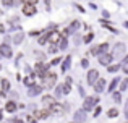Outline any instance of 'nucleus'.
Instances as JSON below:
<instances>
[{"label":"nucleus","mask_w":128,"mask_h":123,"mask_svg":"<svg viewBox=\"0 0 128 123\" xmlns=\"http://www.w3.org/2000/svg\"><path fill=\"white\" fill-rule=\"evenodd\" d=\"M88 54H89V55H96V57H97V55H100L99 45H92V47L89 49V52H88Z\"/></svg>","instance_id":"27"},{"label":"nucleus","mask_w":128,"mask_h":123,"mask_svg":"<svg viewBox=\"0 0 128 123\" xmlns=\"http://www.w3.org/2000/svg\"><path fill=\"white\" fill-rule=\"evenodd\" d=\"M123 62H128V54L125 55V57H123Z\"/></svg>","instance_id":"45"},{"label":"nucleus","mask_w":128,"mask_h":123,"mask_svg":"<svg viewBox=\"0 0 128 123\" xmlns=\"http://www.w3.org/2000/svg\"><path fill=\"white\" fill-rule=\"evenodd\" d=\"M44 91V86H39V84H34V86H31V88L28 89V94L31 96V97H34V96H38V94H41V92Z\"/></svg>","instance_id":"11"},{"label":"nucleus","mask_w":128,"mask_h":123,"mask_svg":"<svg viewBox=\"0 0 128 123\" xmlns=\"http://www.w3.org/2000/svg\"><path fill=\"white\" fill-rule=\"evenodd\" d=\"M86 117H88V114H86L84 109H80V110H76L75 114H73V120H75V122H80V123L84 122Z\"/></svg>","instance_id":"7"},{"label":"nucleus","mask_w":128,"mask_h":123,"mask_svg":"<svg viewBox=\"0 0 128 123\" xmlns=\"http://www.w3.org/2000/svg\"><path fill=\"white\" fill-rule=\"evenodd\" d=\"M112 99L117 102V104H120V102H122V92L120 91H114L112 92Z\"/></svg>","instance_id":"23"},{"label":"nucleus","mask_w":128,"mask_h":123,"mask_svg":"<svg viewBox=\"0 0 128 123\" xmlns=\"http://www.w3.org/2000/svg\"><path fill=\"white\" fill-rule=\"evenodd\" d=\"M55 84H57V75L54 71H49V73H47V76L42 79L44 89H52V88H55Z\"/></svg>","instance_id":"1"},{"label":"nucleus","mask_w":128,"mask_h":123,"mask_svg":"<svg viewBox=\"0 0 128 123\" xmlns=\"http://www.w3.org/2000/svg\"><path fill=\"white\" fill-rule=\"evenodd\" d=\"M6 91H10V81L8 79H2V92L5 94Z\"/></svg>","instance_id":"28"},{"label":"nucleus","mask_w":128,"mask_h":123,"mask_svg":"<svg viewBox=\"0 0 128 123\" xmlns=\"http://www.w3.org/2000/svg\"><path fill=\"white\" fill-rule=\"evenodd\" d=\"M0 32H3V26H0Z\"/></svg>","instance_id":"48"},{"label":"nucleus","mask_w":128,"mask_h":123,"mask_svg":"<svg viewBox=\"0 0 128 123\" xmlns=\"http://www.w3.org/2000/svg\"><path fill=\"white\" fill-rule=\"evenodd\" d=\"M125 50H126V45L123 44V42H117V44H114V52H110V54H112L114 57H117V55L125 54Z\"/></svg>","instance_id":"6"},{"label":"nucleus","mask_w":128,"mask_h":123,"mask_svg":"<svg viewBox=\"0 0 128 123\" xmlns=\"http://www.w3.org/2000/svg\"><path fill=\"white\" fill-rule=\"evenodd\" d=\"M0 118H2V110H0Z\"/></svg>","instance_id":"49"},{"label":"nucleus","mask_w":128,"mask_h":123,"mask_svg":"<svg viewBox=\"0 0 128 123\" xmlns=\"http://www.w3.org/2000/svg\"><path fill=\"white\" fill-rule=\"evenodd\" d=\"M99 78H100V75H99V71H97L96 68L88 70V75H86V83H88L89 86H94V83H96Z\"/></svg>","instance_id":"3"},{"label":"nucleus","mask_w":128,"mask_h":123,"mask_svg":"<svg viewBox=\"0 0 128 123\" xmlns=\"http://www.w3.org/2000/svg\"><path fill=\"white\" fill-rule=\"evenodd\" d=\"M123 26H125V28L128 29V21H125V23H123Z\"/></svg>","instance_id":"46"},{"label":"nucleus","mask_w":128,"mask_h":123,"mask_svg":"<svg viewBox=\"0 0 128 123\" xmlns=\"http://www.w3.org/2000/svg\"><path fill=\"white\" fill-rule=\"evenodd\" d=\"M118 70H122V63H110L107 66V71L109 73H117Z\"/></svg>","instance_id":"18"},{"label":"nucleus","mask_w":128,"mask_h":123,"mask_svg":"<svg viewBox=\"0 0 128 123\" xmlns=\"http://www.w3.org/2000/svg\"><path fill=\"white\" fill-rule=\"evenodd\" d=\"M75 6H76V10H78V11H81V13H84V11H86V10H84V8H83V6H81V5H80V3H76V5H75Z\"/></svg>","instance_id":"41"},{"label":"nucleus","mask_w":128,"mask_h":123,"mask_svg":"<svg viewBox=\"0 0 128 123\" xmlns=\"http://www.w3.org/2000/svg\"><path fill=\"white\" fill-rule=\"evenodd\" d=\"M57 45H58V50H62V52L66 50V49H68V39H66V37H62Z\"/></svg>","instance_id":"19"},{"label":"nucleus","mask_w":128,"mask_h":123,"mask_svg":"<svg viewBox=\"0 0 128 123\" xmlns=\"http://www.w3.org/2000/svg\"><path fill=\"white\" fill-rule=\"evenodd\" d=\"M57 52H58V45H57V44H50L49 54H57Z\"/></svg>","instance_id":"32"},{"label":"nucleus","mask_w":128,"mask_h":123,"mask_svg":"<svg viewBox=\"0 0 128 123\" xmlns=\"http://www.w3.org/2000/svg\"><path fill=\"white\" fill-rule=\"evenodd\" d=\"M42 102L46 105H50V104H54V102H55V99H54L52 96H44V97H42Z\"/></svg>","instance_id":"30"},{"label":"nucleus","mask_w":128,"mask_h":123,"mask_svg":"<svg viewBox=\"0 0 128 123\" xmlns=\"http://www.w3.org/2000/svg\"><path fill=\"white\" fill-rule=\"evenodd\" d=\"M72 123H76V122H72Z\"/></svg>","instance_id":"51"},{"label":"nucleus","mask_w":128,"mask_h":123,"mask_svg":"<svg viewBox=\"0 0 128 123\" xmlns=\"http://www.w3.org/2000/svg\"><path fill=\"white\" fill-rule=\"evenodd\" d=\"M78 91H80V94H81V97H86L84 96V88H83V86H78Z\"/></svg>","instance_id":"40"},{"label":"nucleus","mask_w":128,"mask_h":123,"mask_svg":"<svg viewBox=\"0 0 128 123\" xmlns=\"http://www.w3.org/2000/svg\"><path fill=\"white\" fill-rule=\"evenodd\" d=\"M13 123H23L21 120H13Z\"/></svg>","instance_id":"47"},{"label":"nucleus","mask_w":128,"mask_h":123,"mask_svg":"<svg viewBox=\"0 0 128 123\" xmlns=\"http://www.w3.org/2000/svg\"><path fill=\"white\" fill-rule=\"evenodd\" d=\"M23 83H24L28 88H31V86H34L36 84V73H32V75H29V76H26L24 79H23Z\"/></svg>","instance_id":"15"},{"label":"nucleus","mask_w":128,"mask_h":123,"mask_svg":"<svg viewBox=\"0 0 128 123\" xmlns=\"http://www.w3.org/2000/svg\"><path fill=\"white\" fill-rule=\"evenodd\" d=\"M106 86H107V83H106V79L104 78H99L96 83H94V86H92V89L97 92V94H100V92H104L106 91Z\"/></svg>","instance_id":"5"},{"label":"nucleus","mask_w":128,"mask_h":123,"mask_svg":"<svg viewBox=\"0 0 128 123\" xmlns=\"http://www.w3.org/2000/svg\"><path fill=\"white\" fill-rule=\"evenodd\" d=\"M62 89H63V94H70L72 92V84L65 83V84H62Z\"/></svg>","instance_id":"31"},{"label":"nucleus","mask_w":128,"mask_h":123,"mask_svg":"<svg viewBox=\"0 0 128 123\" xmlns=\"http://www.w3.org/2000/svg\"><path fill=\"white\" fill-rule=\"evenodd\" d=\"M42 32L44 31H31V32H29V36H34V37H36V36H41Z\"/></svg>","instance_id":"38"},{"label":"nucleus","mask_w":128,"mask_h":123,"mask_svg":"<svg viewBox=\"0 0 128 123\" xmlns=\"http://www.w3.org/2000/svg\"><path fill=\"white\" fill-rule=\"evenodd\" d=\"M70 66H72V55H66V57L63 58V63H62V73L68 71Z\"/></svg>","instance_id":"14"},{"label":"nucleus","mask_w":128,"mask_h":123,"mask_svg":"<svg viewBox=\"0 0 128 123\" xmlns=\"http://www.w3.org/2000/svg\"><path fill=\"white\" fill-rule=\"evenodd\" d=\"M120 81H122V79H120V78H114L112 81H110V84H109V88H107V91H109L110 94H112L114 91H117V88H118Z\"/></svg>","instance_id":"13"},{"label":"nucleus","mask_w":128,"mask_h":123,"mask_svg":"<svg viewBox=\"0 0 128 123\" xmlns=\"http://www.w3.org/2000/svg\"><path fill=\"white\" fill-rule=\"evenodd\" d=\"M12 49H10V45H6V44H2L0 45V55H3V57H6V58H10L12 57Z\"/></svg>","instance_id":"12"},{"label":"nucleus","mask_w":128,"mask_h":123,"mask_svg":"<svg viewBox=\"0 0 128 123\" xmlns=\"http://www.w3.org/2000/svg\"><path fill=\"white\" fill-rule=\"evenodd\" d=\"M126 89H128V78L122 79V81H120V84H118V91L120 92H125Z\"/></svg>","instance_id":"22"},{"label":"nucleus","mask_w":128,"mask_h":123,"mask_svg":"<svg viewBox=\"0 0 128 123\" xmlns=\"http://www.w3.org/2000/svg\"><path fill=\"white\" fill-rule=\"evenodd\" d=\"M88 66H89V60H88V58H83L81 60V68H88Z\"/></svg>","instance_id":"37"},{"label":"nucleus","mask_w":128,"mask_h":123,"mask_svg":"<svg viewBox=\"0 0 128 123\" xmlns=\"http://www.w3.org/2000/svg\"><path fill=\"white\" fill-rule=\"evenodd\" d=\"M68 28H70V31H72L73 34H75V31H78V29L81 28V21H80V19H73V21L70 23Z\"/></svg>","instance_id":"16"},{"label":"nucleus","mask_w":128,"mask_h":123,"mask_svg":"<svg viewBox=\"0 0 128 123\" xmlns=\"http://www.w3.org/2000/svg\"><path fill=\"white\" fill-rule=\"evenodd\" d=\"M60 39H62V32H58V31H49V42H50V44H58Z\"/></svg>","instance_id":"9"},{"label":"nucleus","mask_w":128,"mask_h":123,"mask_svg":"<svg viewBox=\"0 0 128 123\" xmlns=\"http://www.w3.org/2000/svg\"><path fill=\"white\" fill-rule=\"evenodd\" d=\"M125 120H128V101L125 104Z\"/></svg>","instance_id":"43"},{"label":"nucleus","mask_w":128,"mask_h":123,"mask_svg":"<svg viewBox=\"0 0 128 123\" xmlns=\"http://www.w3.org/2000/svg\"><path fill=\"white\" fill-rule=\"evenodd\" d=\"M92 39H94V32H88V34L83 36V42H84V44H89V42H92Z\"/></svg>","instance_id":"24"},{"label":"nucleus","mask_w":128,"mask_h":123,"mask_svg":"<svg viewBox=\"0 0 128 123\" xmlns=\"http://www.w3.org/2000/svg\"><path fill=\"white\" fill-rule=\"evenodd\" d=\"M123 123H128V120H125V122H123Z\"/></svg>","instance_id":"50"},{"label":"nucleus","mask_w":128,"mask_h":123,"mask_svg":"<svg viewBox=\"0 0 128 123\" xmlns=\"http://www.w3.org/2000/svg\"><path fill=\"white\" fill-rule=\"evenodd\" d=\"M122 71L125 73V75H128V62H123L122 60Z\"/></svg>","instance_id":"36"},{"label":"nucleus","mask_w":128,"mask_h":123,"mask_svg":"<svg viewBox=\"0 0 128 123\" xmlns=\"http://www.w3.org/2000/svg\"><path fill=\"white\" fill-rule=\"evenodd\" d=\"M23 39H24V34H21V32H18V34L13 36V42H15V44H21Z\"/></svg>","instance_id":"25"},{"label":"nucleus","mask_w":128,"mask_h":123,"mask_svg":"<svg viewBox=\"0 0 128 123\" xmlns=\"http://www.w3.org/2000/svg\"><path fill=\"white\" fill-rule=\"evenodd\" d=\"M102 114V107H99V105H96V109H94V117H99V115Z\"/></svg>","instance_id":"35"},{"label":"nucleus","mask_w":128,"mask_h":123,"mask_svg":"<svg viewBox=\"0 0 128 123\" xmlns=\"http://www.w3.org/2000/svg\"><path fill=\"white\" fill-rule=\"evenodd\" d=\"M38 42H39L41 45H44V44H47V42H49V31H47V29L41 34V37L38 39Z\"/></svg>","instance_id":"20"},{"label":"nucleus","mask_w":128,"mask_h":123,"mask_svg":"<svg viewBox=\"0 0 128 123\" xmlns=\"http://www.w3.org/2000/svg\"><path fill=\"white\" fill-rule=\"evenodd\" d=\"M5 110L10 112V114L16 112V102H15V101H8V102L5 104Z\"/></svg>","instance_id":"17"},{"label":"nucleus","mask_w":128,"mask_h":123,"mask_svg":"<svg viewBox=\"0 0 128 123\" xmlns=\"http://www.w3.org/2000/svg\"><path fill=\"white\" fill-rule=\"evenodd\" d=\"M24 3H29V5H36L38 0H24Z\"/></svg>","instance_id":"42"},{"label":"nucleus","mask_w":128,"mask_h":123,"mask_svg":"<svg viewBox=\"0 0 128 123\" xmlns=\"http://www.w3.org/2000/svg\"><path fill=\"white\" fill-rule=\"evenodd\" d=\"M97 62H99V65H102V66H109L110 63L114 62V55L110 54V52L100 54V55H97Z\"/></svg>","instance_id":"4"},{"label":"nucleus","mask_w":128,"mask_h":123,"mask_svg":"<svg viewBox=\"0 0 128 123\" xmlns=\"http://www.w3.org/2000/svg\"><path fill=\"white\" fill-rule=\"evenodd\" d=\"M60 62H63V60H62V57H55V58H54L52 62L49 63V65H50V66H55V65H58Z\"/></svg>","instance_id":"33"},{"label":"nucleus","mask_w":128,"mask_h":123,"mask_svg":"<svg viewBox=\"0 0 128 123\" xmlns=\"http://www.w3.org/2000/svg\"><path fill=\"white\" fill-rule=\"evenodd\" d=\"M109 42H102V44H99V50H100V54H106V52H109Z\"/></svg>","instance_id":"29"},{"label":"nucleus","mask_w":128,"mask_h":123,"mask_svg":"<svg viewBox=\"0 0 128 123\" xmlns=\"http://www.w3.org/2000/svg\"><path fill=\"white\" fill-rule=\"evenodd\" d=\"M36 5H29V3H24L23 5V15H26V16H32V15H36Z\"/></svg>","instance_id":"8"},{"label":"nucleus","mask_w":128,"mask_h":123,"mask_svg":"<svg viewBox=\"0 0 128 123\" xmlns=\"http://www.w3.org/2000/svg\"><path fill=\"white\" fill-rule=\"evenodd\" d=\"M102 15H104V18H109V16H110V13H109V11H106V10H104V11H102Z\"/></svg>","instance_id":"44"},{"label":"nucleus","mask_w":128,"mask_h":123,"mask_svg":"<svg viewBox=\"0 0 128 123\" xmlns=\"http://www.w3.org/2000/svg\"><path fill=\"white\" fill-rule=\"evenodd\" d=\"M107 117L109 118H115V117H118V110H117V109H109V110H107Z\"/></svg>","instance_id":"26"},{"label":"nucleus","mask_w":128,"mask_h":123,"mask_svg":"<svg viewBox=\"0 0 128 123\" xmlns=\"http://www.w3.org/2000/svg\"><path fill=\"white\" fill-rule=\"evenodd\" d=\"M55 96H57V97H62V96H63V89H62V86H57V88H55Z\"/></svg>","instance_id":"34"},{"label":"nucleus","mask_w":128,"mask_h":123,"mask_svg":"<svg viewBox=\"0 0 128 123\" xmlns=\"http://www.w3.org/2000/svg\"><path fill=\"white\" fill-rule=\"evenodd\" d=\"M50 115V110L46 109V110H41V112H34V117L36 118H47Z\"/></svg>","instance_id":"21"},{"label":"nucleus","mask_w":128,"mask_h":123,"mask_svg":"<svg viewBox=\"0 0 128 123\" xmlns=\"http://www.w3.org/2000/svg\"><path fill=\"white\" fill-rule=\"evenodd\" d=\"M2 2H3V5H5V6H12L13 5V0H2Z\"/></svg>","instance_id":"39"},{"label":"nucleus","mask_w":128,"mask_h":123,"mask_svg":"<svg viewBox=\"0 0 128 123\" xmlns=\"http://www.w3.org/2000/svg\"><path fill=\"white\" fill-rule=\"evenodd\" d=\"M97 104H99V97H97V96H88V97H84V102H83V109H84L86 112H89V110H92Z\"/></svg>","instance_id":"2"},{"label":"nucleus","mask_w":128,"mask_h":123,"mask_svg":"<svg viewBox=\"0 0 128 123\" xmlns=\"http://www.w3.org/2000/svg\"><path fill=\"white\" fill-rule=\"evenodd\" d=\"M49 110H50V114H52V112H54V114H63V105L60 104V102L55 101L54 104L49 105Z\"/></svg>","instance_id":"10"}]
</instances>
